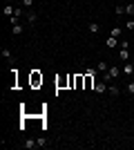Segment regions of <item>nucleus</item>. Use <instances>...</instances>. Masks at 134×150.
<instances>
[{"mask_svg": "<svg viewBox=\"0 0 134 150\" xmlns=\"http://www.w3.org/2000/svg\"><path fill=\"white\" fill-rule=\"evenodd\" d=\"M119 58H121L123 63L130 61V43L128 40H121V50H119Z\"/></svg>", "mask_w": 134, "mask_h": 150, "instance_id": "nucleus-1", "label": "nucleus"}, {"mask_svg": "<svg viewBox=\"0 0 134 150\" xmlns=\"http://www.w3.org/2000/svg\"><path fill=\"white\" fill-rule=\"evenodd\" d=\"M94 92H96V94H105V92H107V83H105V81L94 83Z\"/></svg>", "mask_w": 134, "mask_h": 150, "instance_id": "nucleus-2", "label": "nucleus"}, {"mask_svg": "<svg viewBox=\"0 0 134 150\" xmlns=\"http://www.w3.org/2000/svg\"><path fill=\"white\" fill-rule=\"evenodd\" d=\"M92 88H94V74L85 72V90H92Z\"/></svg>", "mask_w": 134, "mask_h": 150, "instance_id": "nucleus-3", "label": "nucleus"}, {"mask_svg": "<svg viewBox=\"0 0 134 150\" xmlns=\"http://www.w3.org/2000/svg\"><path fill=\"white\" fill-rule=\"evenodd\" d=\"M123 74H128V76H132V74H134V65H132L130 61L123 65Z\"/></svg>", "mask_w": 134, "mask_h": 150, "instance_id": "nucleus-4", "label": "nucleus"}, {"mask_svg": "<svg viewBox=\"0 0 134 150\" xmlns=\"http://www.w3.org/2000/svg\"><path fill=\"white\" fill-rule=\"evenodd\" d=\"M107 92L112 94V96H119V94H121V88H119V85H114V83H112V85H107Z\"/></svg>", "mask_w": 134, "mask_h": 150, "instance_id": "nucleus-5", "label": "nucleus"}, {"mask_svg": "<svg viewBox=\"0 0 134 150\" xmlns=\"http://www.w3.org/2000/svg\"><path fill=\"white\" fill-rule=\"evenodd\" d=\"M25 18H27V23H29V25H36V20H38V16H36L34 11H29V13L25 16Z\"/></svg>", "mask_w": 134, "mask_h": 150, "instance_id": "nucleus-6", "label": "nucleus"}, {"mask_svg": "<svg viewBox=\"0 0 134 150\" xmlns=\"http://www.w3.org/2000/svg\"><path fill=\"white\" fill-rule=\"evenodd\" d=\"M105 45H107L109 50H114L116 45H119V40H116V38H114V36H109V38H107V40H105Z\"/></svg>", "mask_w": 134, "mask_h": 150, "instance_id": "nucleus-7", "label": "nucleus"}, {"mask_svg": "<svg viewBox=\"0 0 134 150\" xmlns=\"http://www.w3.org/2000/svg\"><path fill=\"white\" fill-rule=\"evenodd\" d=\"M22 146H25L27 150H32V148H38V141H34V139H27V141H25Z\"/></svg>", "mask_w": 134, "mask_h": 150, "instance_id": "nucleus-8", "label": "nucleus"}, {"mask_svg": "<svg viewBox=\"0 0 134 150\" xmlns=\"http://www.w3.org/2000/svg\"><path fill=\"white\" fill-rule=\"evenodd\" d=\"M87 29L92 31V34H98V31H101V25H98V23H89Z\"/></svg>", "mask_w": 134, "mask_h": 150, "instance_id": "nucleus-9", "label": "nucleus"}, {"mask_svg": "<svg viewBox=\"0 0 134 150\" xmlns=\"http://www.w3.org/2000/svg\"><path fill=\"white\" fill-rule=\"evenodd\" d=\"M96 69H98V72H107V69H109V65H107L105 61H101L98 65H96Z\"/></svg>", "mask_w": 134, "mask_h": 150, "instance_id": "nucleus-10", "label": "nucleus"}, {"mask_svg": "<svg viewBox=\"0 0 134 150\" xmlns=\"http://www.w3.org/2000/svg\"><path fill=\"white\" fill-rule=\"evenodd\" d=\"M13 11H16V7H11V5H5V16H9V18H11V16H13Z\"/></svg>", "mask_w": 134, "mask_h": 150, "instance_id": "nucleus-11", "label": "nucleus"}, {"mask_svg": "<svg viewBox=\"0 0 134 150\" xmlns=\"http://www.w3.org/2000/svg\"><path fill=\"white\" fill-rule=\"evenodd\" d=\"M125 92H128L130 96H134V83H132V81H128V85H125Z\"/></svg>", "mask_w": 134, "mask_h": 150, "instance_id": "nucleus-12", "label": "nucleus"}, {"mask_svg": "<svg viewBox=\"0 0 134 150\" xmlns=\"http://www.w3.org/2000/svg\"><path fill=\"white\" fill-rule=\"evenodd\" d=\"M125 13H128V16H134V2L125 5Z\"/></svg>", "mask_w": 134, "mask_h": 150, "instance_id": "nucleus-13", "label": "nucleus"}, {"mask_svg": "<svg viewBox=\"0 0 134 150\" xmlns=\"http://www.w3.org/2000/svg\"><path fill=\"white\" fill-rule=\"evenodd\" d=\"M114 13H116V16H121V13H125V7H123V5H116V7H114Z\"/></svg>", "mask_w": 134, "mask_h": 150, "instance_id": "nucleus-14", "label": "nucleus"}, {"mask_svg": "<svg viewBox=\"0 0 134 150\" xmlns=\"http://www.w3.org/2000/svg\"><path fill=\"white\" fill-rule=\"evenodd\" d=\"M125 29H128V31H132V29H134V20H132V18L125 20Z\"/></svg>", "mask_w": 134, "mask_h": 150, "instance_id": "nucleus-15", "label": "nucleus"}, {"mask_svg": "<svg viewBox=\"0 0 134 150\" xmlns=\"http://www.w3.org/2000/svg\"><path fill=\"white\" fill-rule=\"evenodd\" d=\"M13 34H16V36H18V34H22V25H20V23H18V25H13Z\"/></svg>", "mask_w": 134, "mask_h": 150, "instance_id": "nucleus-16", "label": "nucleus"}, {"mask_svg": "<svg viewBox=\"0 0 134 150\" xmlns=\"http://www.w3.org/2000/svg\"><path fill=\"white\" fill-rule=\"evenodd\" d=\"M0 54H2V58H11V52L7 50V47H2V52H0Z\"/></svg>", "mask_w": 134, "mask_h": 150, "instance_id": "nucleus-17", "label": "nucleus"}, {"mask_svg": "<svg viewBox=\"0 0 134 150\" xmlns=\"http://www.w3.org/2000/svg\"><path fill=\"white\" fill-rule=\"evenodd\" d=\"M109 36H121V27H114V29H112V34H109Z\"/></svg>", "mask_w": 134, "mask_h": 150, "instance_id": "nucleus-18", "label": "nucleus"}, {"mask_svg": "<svg viewBox=\"0 0 134 150\" xmlns=\"http://www.w3.org/2000/svg\"><path fill=\"white\" fill-rule=\"evenodd\" d=\"M22 7H34V0H22Z\"/></svg>", "mask_w": 134, "mask_h": 150, "instance_id": "nucleus-19", "label": "nucleus"}, {"mask_svg": "<svg viewBox=\"0 0 134 150\" xmlns=\"http://www.w3.org/2000/svg\"><path fill=\"white\" fill-rule=\"evenodd\" d=\"M36 141H38V148H43V146H47V141H45L43 137H40V139H36Z\"/></svg>", "mask_w": 134, "mask_h": 150, "instance_id": "nucleus-20", "label": "nucleus"}, {"mask_svg": "<svg viewBox=\"0 0 134 150\" xmlns=\"http://www.w3.org/2000/svg\"><path fill=\"white\" fill-rule=\"evenodd\" d=\"M130 81H132V83H134V76H130Z\"/></svg>", "mask_w": 134, "mask_h": 150, "instance_id": "nucleus-21", "label": "nucleus"}, {"mask_svg": "<svg viewBox=\"0 0 134 150\" xmlns=\"http://www.w3.org/2000/svg\"><path fill=\"white\" fill-rule=\"evenodd\" d=\"M7 2H13V0H7Z\"/></svg>", "mask_w": 134, "mask_h": 150, "instance_id": "nucleus-22", "label": "nucleus"}, {"mask_svg": "<svg viewBox=\"0 0 134 150\" xmlns=\"http://www.w3.org/2000/svg\"><path fill=\"white\" fill-rule=\"evenodd\" d=\"M132 110H134V103H132Z\"/></svg>", "mask_w": 134, "mask_h": 150, "instance_id": "nucleus-23", "label": "nucleus"}, {"mask_svg": "<svg viewBox=\"0 0 134 150\" xmlns=\"http://www.w3.org/2000/svg\"><path fill=\"white\" fill-rule=\"evenodd\" d=\"M132 65H134V61H132Z\"/></svg>", "mask_w": 134, "mask_h": 150, "instance_id": "nucleus-24", "label": "nucleus"}]
</instances>
